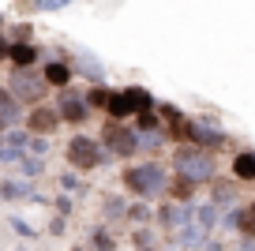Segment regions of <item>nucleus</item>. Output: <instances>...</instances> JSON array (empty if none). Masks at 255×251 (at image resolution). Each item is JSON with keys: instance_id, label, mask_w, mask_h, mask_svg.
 I'll return each mask as SVG.
<instances>
[{"instance_id": "f257e3e1", "label": "nucleus", "mask_w": 255, "mask_h": 251, "mask_svg": "<svg viewBox=\"0 0 255 251\" xmlns=\"http://www.w3.org/2000/svg\"><path fill=\"white\" fill-rule=\"evenodd\" d=\"M173 165H176V173L188 176V180H210L214 176V165H210V154L199 146V142H184L180 150L173 154Z\"/></svg>"}, {"instance_id": "f03ea898", "label": "nucleus", "mask_w": 255, "mask_h": 251, "mask_svg": "<svg viewBox=\"0 0 255 251\" xmlns=\"http://www.w3.org/2000/svg\"><path fill=\"white\" fill-rule=\"evenodd\" d=\"M120 180H124V188L131 195H158V191H165L169 176L150 161V165H128L124 173H120Z\"/></svg>"}, {"instance_id": "7ed1b4c3", "label": "nucleus", "mask_w": 255, "mask_h": 251, "mask_svg": "<svg viewBox=\"0 0 255 251\" xmlns=\"http://www.w3.org/2000/svg\"><path fill=\"white\" fill-rule=\"evenodd\" d=\"M64 157H68V165L79 169V173H94L98 165L105 161V150H102V142L90 139V135H75V139H68V146H64Z\"/></svg>"}, {"instance_id": "20e7f679", "label": "nucleus", "mask_w": 255, "mask_h": 251, "mask_svg": "<svg viewBox=\"0 0 255 251\" xmlns=\"http://www.w3.org/2000/svg\"><path fill=\"white\" fill-rule=\"evenodd\" d=\"M102 150H109L113 157H135L139 135L131 127H124V120H105L102 124Z\"/></svg>"}, {"instance_id": "39448f33", "label": "nucleus", "mask_w": 255, "mask_h": 251, "mask_svg": "<svg viewBox=\"0 0 255 251\" xmlns=\"http://www.w3.org/2000/svg\"><path fill=\"white\" fill-rule=\"evenodd\" d=\"M11 98H15L19 105H41V98L49 94V87H45V79L41 75H34V71H26V68H15V75H11Z\"/></svg>"}, {"instance_id": "423d86ee", "label": "nucleus", "mask_w": 255, "mask_h": 251, "mask_svg": "<svg viewBox=\"0 0 255 251\" xmlns=\"http://www.w3.org/2000/svg\"><path fill=\"white\" fill-rule=\"evenodd\" d=\"M26 131L30 135H53L56 127H60V117H56V105H30V113H26Z\"/></svg>"}, {"instance_id": "0eeeda50", "label": "nucleus", "mask_w": 255, "mask_h": 251, "mask_svg": "<svg viewBox=\"0 0 255 251\" xmlns=\"http://www.w3.org/2000/svg\"><path fill=\"white\" fill-rule=\"evenodd\" d=\"M56 117H60V124H87V117H90V109H87V102H83L79 94H72V90L64 87V94H60V105H56Z\"/></svg>"}, {"instance_id": "6e6552de", "label": "nucleus", "mask_w": 255, "mask_h": 251, "mask_svg": "<svg viewBox=\"0 0 255 251\" xmlns=\"http://www.w3.org/2000/svg\"><path fill=\"white\" fill-rule=\"evenodd\" d=\"M161 120H165V131H169V139L173 142H195V124H191L188 117H184V113H176V109H161Z\"/></svg>"}, {"instance_id": "1a4fd4ad", "label": "nucleus", "mask_w": 255, "mask_h": 251, "mask_svg": "<svg viewBox=\"0 0 255 251\" xmlns=\"http://www.w3.org/2000/svg\"><path fill=\"white\" fill-rule=\"evenodd\" d=\"M41 79H45L49 90H64L68 83H72V68H68V64H60V60H53V64H45Z\"/></svg>"}, {"instance_id": "9d476101", "label": "nucleus", "mask_w": 255, "mask_h": 251, "mask_svg": "<svg viewBox=\"0 0 255 251\" xmlns=\"http://www.w3.org/2000/svg\"><path fill=\"white\" fill-rule=\"evenodd\" d=\"M165 195H169V199H176V203H188V199L195 195V180H188V176L173 173V176L165 180Z\"/></svg>"}, {"instance_id": "9b49d317", "label": "nucleus", "mask_w": 255, "mask_h": 251, "mask_svg": "<svg viewBox=\"0 0 255 251\" xmlns=\"http://www.w3.org/2000/svg\"><path fill=\"white\" fill-rule=\"evenodd\" d=\"M105 113H109V120H124V117H131V105H128L124 90H109V105H105Z\"/></svg>"}, {"instance_id": "f8f14e48", "label": "nucleus", "mask_w": 255, "mask_h": 251, "mask_svg": "<svg viewBox=\"0 0 255 251\" xmlns=\"http://www.w3.org/2000/svg\"><path fill=\"white\" fill-rule=\"evenodd\" d=\"M15 117H19V102L11 98V90H4V87H0V127L15 124Z\"/></svg>"}, {"instance_id": "ddd939ff", "label": "nucleus", "mask_w": 255, "mask_h": 251, "mask_svg": "<svg viewBox=\"0 0 255 251\" xmlns=\"http://www.w3.org/2000/svg\"><path fill=\"white\" fill-rule=\"evenodd\" d=\"M124 98H128V105H131V117H135V113H150L154 109V98L146 94V90H139V87L124 90Z\"/></svg>"}, {"instance_id": "4468645a", "label": "nucleus", "mask_w": 255, "mask_h": 251, "mask_svg": "<svg viewBox=\"0 0 255 251\" xmlns=\"http://www.w3.org/2000/svg\"><path fill=\"white\" fill-rule=\"evenodd\" d=\"M233 176H237V180H255V154H237L233 157Z\"/></svg>"}, {"instance_id": "2eb2a0df", "label": "nucleus", "mask_w": 255, "mask_h": 251, "mask_svg": "<svg viewBox=\"0 0 255 251\" xmlns=\"http://www.w3.org/2000/svg\"><path fill=\"white\" fill-rule=\"evenodd\" d=\"M8 60L15 64V68H30V64L38 60V49H34V45H11L8 49Z\"/></svg>"}, {"instance_id": "dca6fc26", "label": "nucleus", "mask_w": 255, "mask_h": 251, "mask_svg": "<svg viewBox=\"0 0 255 251\" xmlns=\"http://www.w3.org/2000/svg\"><path fill=\"white\" fill-rule=\"evenodd\" d=\"M237 229H240V236H255V203H248L237 214Z\"/></svg>"}, {"instance_id": "f3484780", "label": "nucleus", "mask_w": 255, "mask_h": 251, "mask_svg": "<svg viewBox=\"0 0 255 251\" xmlns=\"http://www.w3.org/2000/svg\"><path fill=\"white\" fill-rule=\"evenodd\" d=\"M83 102H87V109H105V105H109V90L105 87H90L87 94H83Z\"/></svg>"}, {"instance_id": "a211bd4d", "label": "nucleus", "mask_w": 255, "mask_h": 251, "mask_svg": "<svg viewBox=\"0 0 255 251\" xmlns=\"http://www.w3.org/2000/svg\"><path fill=\"white\" fill-rule=\"evenodd\" d=\"M135 117H139V127H143V131L158 127V117H154V109H150V113H135Z\"/></svg>"}, {"instance_id": "6ab92c4d", "label": "nucleus", "mask_w": 255, "mask_h": 251, "mask_svg": "<svg viewBox=\"0 0 255 251\" xmlns=\"http://www.w3.org/2000/svg\"><path fill=\"white\" fill-rule=\"evenodd\" d=\"M8 49H11V45H8V41H4V38H0V60L8 56Z\"/></svg>"}]
</instances>
